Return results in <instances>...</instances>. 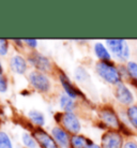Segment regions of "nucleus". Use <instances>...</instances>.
I'll return each mask as SVG.
<instances>
[{"label":"nucleus","instance_id":"f257e3e1","mask_svg":"<svg viewBox=\"0 0 137 148\" xmlns=\"http://www.w3.org/2000/svg\"><path fill=\"white\" fill-rule=\"evenodd\" d=\"M96 74L104 82L114 86L122 83V77L119 73L118 66L114 61H97L94 66Z\"/></svg>","mask_w":137,"mask_h":148},{"label":"nucleus","instance_id":"f03ea898","mask_svg":"<svg viewBox=\"0 0 137 148\" xmlns=\"http://www.w3.org/2000/svg\"><path fill=\"white\" fill-rule=\"evenodd\" d=\"M105 45L110 52L111 56H114L116 60L121 63L127 62L131 56L130 46L126 40L123 39H107L105 41Z\"/></svg>","mask_w":137,"mask_h":148},{"label":"nucleus","instance_id":"7ed1b4c3","mask_svg":"<svg viewBox=\"0 0 137 148\" xmlns=\"http://www.w3.org/2000/svg\"><path fill=\"white\" fill-rule=\"evenodd\" d=\"M99 117V126L102 127L104 130H118L121 123L118 114L116 113L114 108L109 105H104L99 108L97 112Z\"/></svg>","mask_w":137,"mask_h":148},{"label":"nucleus","instance_id":"20e7f679","mask_svg":"<svg viewBox=\"0 0 137 148\" xmlns=\"http://www.w3.org/2000/svg\"><path fill=\"white\" fill-rule=\"evenodd\" d=\"M28 81L31 87L34 90H37V92L47 93L52 89V82L48 77V75L40 71H30L28 74Z\"/></svg>","mask_w":137,"mask_h":148},{"label":"nucleus","instance_id":"39448f33","mask_svg":"<svg viewBox=\"0 0 137 148\" xmlns=\"http://www.w3.org/2000/svg\"><path fill=\"white\" fill-rule=\"evenodd\" d=\"M27 61L29 64H31L32 67L37 71L43 72V73H49L52 72L54 69V64L50 61L49 58H47L46 56L39 52H31L27 57Z\"/></svg>","mask_w":137,"mask_h":148},{"label":"nucleus","instance_id":"423d86ee","mask_svg":"<svg viewBox=\"0 0 137 148\" xmlns=\"http://www.w3.org/2000/svg\"><path fill=\"white\" fill-rule=\"evenodd\" d=\"M102 148H122L124 145V136L118 130H106L101 136Z\"/></svg>","mask_w":137,"mask_h":148},{"label":"nucleus","instance_id":"0eeeda50","mask_svg":"<svg viewBox=\"0 0 137 148\" xmlns=\"http://www.w3.org/2000/svg\"><path fill=\"white\" fill-rule=\"evenodd\" d=\"M59 126L62 127L63 129L65 130L70 135L80 134V131H82L80 120H79L78 116L75 114L74 112L63 113L62 118H61V122H60Z\"/></svg>","mask_w":137,"mask_h":148},{"label":"nucleus","instance_id":"6e6552de","mask_svg":"<svg viewBox=\"0 0 137 148\" xmlns=\"http://www.w3.org/2000/svg\"><path fill=\"white\" fill-rule=\"evenodd\" d=\"M31 134L34 137L37 146H40L41 148H59L52 134L48 133L46 130L41 127H34Z\"/></svg>","mask_w":137,"mask_h":148},{"label":"nucleus","instance_id":"1a4fd4ad","mask_svg":"<svg viewBox=\"0 0 137 148\" xmlns=\"http://www.w3.org/2000/svg\"><path fill=\"white\" fill-rule=\"evenodd\" d=\"M114 95H115L116 100L118 101L119 103L129 108L131 105L134 104V95L131 91V89L124 84V83H120L117 86H115V90H114Z\"/></svg>","mask_w":137,"mask_h":148},{"label":"nucleus","instance_id":"9d476101","mask_svg":"<svg viewBox=\"0 0 137 148\" xmlns=\"http://www.w3.org/2000/svg\"><path fill=\"white\" fill-rule=\"evenodd\" d=\"M58 78H59L60 84H61L63 90H64V93H67V96L70 97V98H72L73 100H76L78 97L84 96L82 92L80 91V89L72 83V81L69 78V76H67L64 72L59 71V73H58Z\"/></svg>","mask_w":137,"mask_h":148},{"label":"nucleus","instance_id":"9b49d317","mask_svg":"<svg viewBox=\"0 0 137 148\" xmlns=\"http://www.w3.org/2000/svg\"><path fill=\"white\" fill-rule=\"evenodd\" d=\"M50 134L54 137L57 145L59 146V148H70V141L72 135L67 133L62 127L55 126L50 131Z\"/></svg>","mask_w":137,"mask_h":148},{"label":"nucleus","instance_id":"f8f14e48","mask_svg":"<svg viewBox=\"0 0 137 148\" xmlns=\"http://www.w3.org/2000/svg\"><path fill=\"white\" fill-rule=\"evenodd\" d=\"M9 66L12 72L17 75H24L28 71V61L22 55L12 56L9 61Z\"/></svg>","mask_w":137,"mask_h":148},{"label":"nucleus","instance_id":"ddd939ff","mask_svg":"<svg viewBox=\"0 0 137 148\" xmlns=\"http://www.w3.org/2000/svg\"><path fill=\"white\" fill-rule=\"evenodd\" d=\"M93 51L100 61H112V56L103 42H95L93 45Z\"/></svg>","mask_w":137,"mask_h":148},{"label":"nucleus","instance_id":"4468645a","mask_svg":"<svg viewBox=\"0 0 137 148\" xmlns=\"http://www.w3.org/2000/svg\"><path fill=\"white\" fill-rule=\"evenodd\" d=\"M59 105L63 113H70V112H74L77 108V104L73 100L72 98L67 96V93L62 92L59 97Z\"/></svg>","mask_w":137,"mask_h":148},{"label":"nucleus","instance_id":"2eb2a0df","mask_svg":"<svg viewBox=\"0 0 137 148\" xmlns=\"http://www.w3.org/2000/svg\"><path fill=\"white\" fill-rule=\"evenodd\" d=\"M93 143L90 138L82 134H76L72 135L70 141V148H86L88 145Z\"/></svg>","mask_w":137,"mask_h":148},{"label":"nucleus","instance_id":"dca6fc26","mask_svg":"<svg viewBox=\"0 0 137 148\" xmlns=\"http://www.w3.org/2000/svg\"><path fill=\"white\" fill-rule=\"evenodd\" d=\"M28 118H29V121L34 127L43 128V126L45 125V116L41 111H37V110L29 111L28 112Z\"/></svg>","mask_w":137,"mask_h":148},{"label":"nucleus","instance_id":"f3484780","mask_svg":"<svg viewBox=\"0 0 137 148\" xmlns=\"http://www.w3.org/2000/svg\"><path fill=\"white\" fill-rule=\"evenodd\" d=\"M125 115L127 120L130 121L131 126L137 130V104H133L129 108H126Z\"/></svg>","mask_w":137,"mask_h":148},{"label":"nucleus","instance_id":"a211bd4d","mask_svg":"<svg viewBox=\"0 0 137 148\" xmlns=\"http://www.w3.org/2000/svg\"><path fill=\"white\" fill-rule=\"evenodd\" d=\"M74 77L76 78V81L79 82V83H82V84L90 81V75H89V73H88V71L82 67L76 68V70H75V72H74Z\"/></svg>","mask_w":137,"mask_h":148},{"label":"nucleus","instance_id":"6ab92c4d","mask_svg":"<svg viewBox=\"0 0 137 148\" xmlns=\"http://www.w3.org/2000/svg\"><path fill=\"white\" fill-rule=\"evenodd\" d=\"M22 145L26 148H37V144L34 137L32 136V134L29 133V132H24L22 134Z\"/></svg>","mask_w":137,"mask_h":148},{"label":"nucleus","instance_id":"aec40b11","mask_svg":"<svg viewBox=\"0 0 137 148\" xmlns=\"http://www.w3.org/2000/svg\"><path fill=\"white\" fill-rule=\"evenodd\" d=\"M126 69H127V73H129V77L132 81H137V62L133 60H129L125 63ZM129 79V81H130Z\"/></svg>","mask_w":137,"mask_h":148},{"label":"nucleus","instance_id":"412c9836","mask_svg":"<svg viewBox=\"0 0 137 148\" xmlns=\"http://www.w3.org/2000/svg\"><path fill=\"white\" fill-rule=\"evenodd\" d=\"M0 148H14L11 137L5 131H0Z\"/></svg>","mask_w":137,"mask_h":148},{"label":"nucleus","instance_id":"4be33fe9","mask_svg":"<svg viewBox=\"0 0 137 148\" xmlns=\"http://www.w3.org/2000/svg\"><path fill=\"white\" fill-rule=\"evenodd\" d=\"M9 41L7 39H0V56H4L7 55V53H9Z\"/></svg>","mask_w":137,"mask_h":148},{"label":"nucleus","instance_id":"5701e85b","mask_svg":"<svg viewBox=\"0 0 137 148\" xmlns=\"http://www.w3.org/2000/svg\"><path fill=\"white\" fill-rule=\"evenodd\" d=\"M7 88H9L7 78L2 74V75H0V93H5L7 91Z\"/></svg>","mask_w":137,"mask_h":148},{"label":"nucleus","instance_id":"b1692460","mask_svg":"<svg viewBox=\"0 0 137 148\" xmlns=\"http://www.w3.org/2000/svg\"><path fill=\"white\" fill-rule=\"evenodd\" d=\"M118 131L121 134H122L123 136H132V135H133V132H132V130L129 129V128L126 127L125 123H124V122H122V121H121L120 126H119Z\"/></svg>","mask_w":137,"mask_h":148},{"label":"nucleus","instance_id":"393cba45","mask_svg":"<svg viewBox=\"0 0 137 148\" xmlns=\"http://www.w3.org/2000/svg\"><path fill=\"white\" fill-rule=\"evenodd\" d=\"M24 44L26 45L27 47L31 48V49H35L39 45V41L37 39H24L22 40Z\"/></svg>","mask_w":137,"mask_h":148},{"label":"nucleus","instance_id":"a878e982","mask_svg":"<svg viewBox=\"0 0 137 148\" xmlns=\"http://www.w3.org/2000/svg\"><path fill=\"white\" fill-rule=\"evenodd\" d=\"M122 148H137V143L133 140H129V141L124 142Z\"/></svg>","mask_w":137,"mask_h":148},{"label":"nucleus","instance_id":"bb28decb","mask_svg":"<svg viewBox=\"0 0 137 148\" xmlns=\"http://www.w3.org/2000/svg\"><path fill=\"white\" fill-rule=\"evenodd\" d=\"M62 114H63V113H61V112H56L55 115H54V118H55L56 122L58 123V126H59L60 122H61V118H62Z\"/></svg>","mask_w":137,"mask_h":148},{"label":"nucleus","instance_id":"cd10ccee","mask_svg":"<svg viewBox=\"0 0 137 148\" xmlns=\"http://www.w3.org/2000/svg\"><path fill=\"white\" fill-rule=\"evenodd\" d=\"M13 43H15L16 46H19L20 48H22V46H24V42H22V40H16V39H14V40H13Z\"/></svg>","mask_w":137,"mask_h":148},{"label":"nucleus","instance_id":"c85d7f7f","mask_svg":"<svg viewBox=\"0 0 137 148\" xmlns=\"http://www.w3.org/2000/svg\"><path fill=\"white\" fill-rule=\"evenodd\" d=\"M86 148H102L101 147V145L99 144H95V143H91L90 145H88Z\"/></svg>","mask_w":137,"mask_h":148},{"label":"nucleus","instance_id":"c756f323","mask_svg":"<svg viewBox=\"0 0 137 148\" xmlns=\"http://www.w3.org/2000/svg\"><path fill=\"white\" fill-rule=\"evenodd\" d=\"M130 83H131V85H133L134 87L137 88V81H132V79H130Z\"/></svg>","mask_w":137,"mask_h":148},{"label":"nucleus","instance_id":"7c9ffc66","mask_svg":"<svg viewBox=\"0 0 137 148\" xmlns=\"http://www.w3.org/2000/svg\"><path fill=\"white\" fill-rule=\"evenodd\" d=\"M3 74V67H2V63L0 61V75H2Z\"/></svg>","mask_w":137,"mask_h":148},{"label":"nucleus","instance_id":"2f4dec72","mask_svg":"<svg viewBox=\"0 0 137 148\" xmlns=\"http://www.w3.org/2000/svg\"><path fill=\"white\" fill-rule=\"evenodd\" d=\"M20 93H22V95H26V96H27V95H29V91H27V90H24V91H22V92H20Z\"/></svg>","mask_w":137,"mask_h":148}]
</instances>
